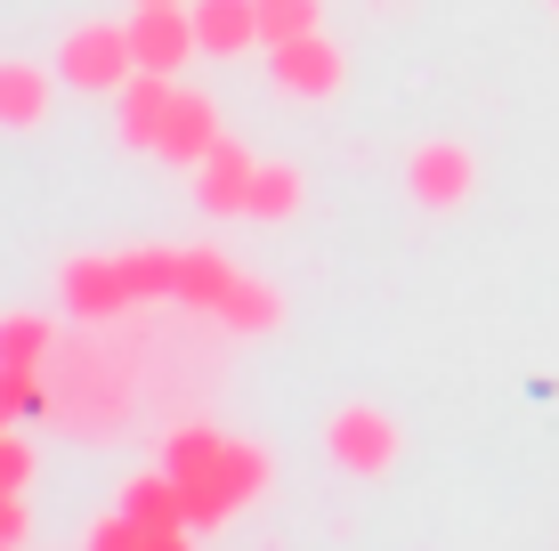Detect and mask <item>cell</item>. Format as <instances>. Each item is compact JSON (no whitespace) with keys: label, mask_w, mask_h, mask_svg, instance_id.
Listing matches in <instances>:
<instances>
[{"label":"cell","mask_w":559,"mask_h":551,"mask_svg":"<svg viewBox=\"0 0 559 551\" xmlns=\"http://www.w3.org/2000/svg\"><path fill=\"white\" fill-rule=\"evenodd\" d=\"M478 187V155L462 139H421L406 155V195L421 203V212H462Z\"/></svg>","instance_id":"8992f818"},{"label":"cell","mask_w":559,"mask_h":551,"mask_svg":"<svg viewBox=\"0 0 559 551\" xmlns=\"http://www.w3.org/2000/svg\"><path fill=\"white\" fill-rule=\"evenodd\" d=\"M397 446H406V430L381 406H341L333 422H324V454H333V470H349V479H381V470L397 463Z\"/></svg>","instance_id":"5b68a950"},{"label":"cell","mask_w":559,"mask_h":551,"mask_svg":"<svg viewBox=\"0 0 559 551\" xmlns=\"http://www.w3.org/2000/svg\"><path fill=\"white\" fill-rule=\"evenodd\" d=\"M57 292H66V316H82V325H106V316H130V309H139L122 252H82V260H66Z\"/></svg>","instance_id":"52a82bcc"},{"label":"cell","mask_w":559,"mask_h":551,"mask_svg":"<svg viewBox=\"0 0 559 551\" xmlns=\"http://www.w3.org/2000/svg\"><path fill=\"white\" fill-rule=\"evenodd\" d=\"M139 73V49H130V25H73L57 41V82L66 89H90V98H122V82Z\"/></svg>","instance_id":"3957f363"},{"label":"cell","mask_w":559,"mask_h":551,"mask_svg":"<svg viewBox=\"0 0 559 551\" xmlns=\"http://www.w3.org/2000/svg\"><path fill=\"white\" fill-rule=\"evenodd\" d=\"M49 357H57V316H33V309L0 316V366H49Z\"/></svg>","instance_id":"9a60e30c"},{"label":"cell","mask_w":559,"mask_h":551,"mask_svg":"<svg viewBox=\"0 0 559 551\" xmlns=\"http://www.w3.org/2000/svg\"><path fill=\"white\" fill-rule=\"evenodd\" d=\"M179 300H187V309H203V316H219L227 333H276V316H284L276 284L243 276L236 260H227V252H211V243H187Z\"/></svg>","instance_id":"7a4b0ae2"},{"label":"cell","mask_w":559,"mask_h":551,"mask_svg":"<svg viewBox=\"0 0 559 551\" xmlns=\"http://www.w3.org/2000/svg\"><path fill=\"white\" fill-rule=\"evenodd\" d=\"M9 422H16V406H9V397H0V430H9Z\"/></svg>","instance_id":"44dd1931"},{"label":"cell","mask_w":559,"mask_h":551,"mask_svg":"<svg viewBox=\"0 0 559 551\" xmlns=\"http://www.w3.org/2000/svg\"><path fill=\"white\" fill-rule=\"evenodd\" d=\"M57 106V73L33 57H0V130H41Z\"/></svg>","instance_id":"8fae6325"},{"label":"cell","mask_w":559,"mask_h":551,"mask_svg":"<svg viewBox=\"0 0 559 551\" xmlns=\"http://www.w3.org/2000/svg\"><path fill=\"white\" fill-rule=\"evenodd\" d=\"M163 470L187 487V519L195 527H227V519H243V511L267 495V446L227 439V430H211V422L170 430Z\"/></svg>","instance_id":"6da1fadb"},{"label":"cell","mask_w":559,"mask_h":551,"mask_svg":"<svg viewBox=\"0 0 559 551\" xmlns=\"http://www.w3.org/2000/svg\"><path fill=\"white\" fill-rule=\"evenodd\" d=\"M252 146H236V139H219L211 155L195 163V203H203V219H243V195H252Z\"/></svg>","instance_id":"9c48e42d"},{"label":"cell","mask_w":559,"mask_h":551,"mask_svg":"<svg viewBox=\"0 0 559 551\" xmlns=\"http://www.w3.org/2000/svg\"><path fill=\"white\" fill-rule=\"evenodd\" d=\"M551 9H559V0H551Z\"/></svg>","instance_id":"7402d4cb"},{"label":"cell","mask_w":559,"mask_h":551,"mask_svg":"<svg viewBox=\"0 0 559 551\" xmlns=\"http://www.w3.org/2000/svg\"><path fill=\"white\" fill-rule=\"evenodd\" d=\"M317 25H324V0H260V33H267V49L293 41V33H317Z\"/></svg>","instance_id":"e0dca14e"},{"label":"cell","mask_w":559,"mask_h":551,"mask_svg":"<svg viewBox=\"0 0 559 551\" xmlns=\"http://www.w3.org/2000/svg\"><path fill=\"white\" fill-rule=\"evenodd\" d=\"M0 487H16V495L33 487V446L16 439V430H0Z\"/></svg>","instance_id":"ac0fdd59"},{"label":"cell","mask_w":559,"mask_h":551,"mask_svg":"<svg viewBox=\"0 0 559 551\" xmlns=\"http://www.w3.org/2000/svg\"><path fill=\"white\" fill-rule=\"evenodd\" d=\"M187 9H195L203 57H252V49H267V33H260V0H187Z\"/></svg>","instance_id":"7c38bea8"},{"label":"cell","mask_w":559,"mask_h":551,"mask_svg":"<svg viewBox=\"0 0 559 551\" xmlns=\"http://www.w3.org/2000/svg\"><path fill=\"white\" fill-rule=\"evenodd\" d=\"M130 49H139V65L146 73H179V65H195L203 57V33H195V9H139L130 16Z\"/></svg>","instance_id":"ba28073f"},{"label":"cell","mask_w":559,"mask_h":551,"mask_svg":"<svg viewBox=\"0 0 559 551\" xmlns=\"http://www.w3.org/2000/svg\"><path fill=\"white\" fill-rule=\"evenodd\" d=\"M130 9H163V0H130ZM170 9H187V0H170Z\"/></svg>","instance_id":"ffe728a7"},{"label":"cell","mask_w":559,"mask_h":551,"mask_svg":"<svg viewBox=\"0 0 559 551\" xmlns=\"http://www.w3.org/2000/svg\"><path fill=\"white\" fill-rule=\"evenodd\" d=\"M219 139H227V130H219V106H211L203 89H179V106H170V122H163V163L195 170Z\"/></svg>","instance_id":"4fadbf2b"},{"label":"cell","mask_w":559,"mask_h":551,"mask_svg":"<svg viewBox=\"0 0 559 551\" xmlns=\"http://www.w3.org/2000/svg\"><path fill=\"white\" fill-rule=\"evenodd\" d=\"M300 203H308V179H300V170H293V163H260V170H252V195H243V219L284 227Z\"/></svg>","instance_id":"5bb4252c"},{"label":"cell","mask_w":559,"mask_h":551,"mask_svg":"<svg viewBox=\"0 0 559 551\" xmlns=\"http://www.w3.org/2000/svg\"><path fill=\"white\" fill-rule=\"evenodd\" d=\"M90 551H179L187 536H170V527H146V519H130L122 503H114V519H90Z\"/></svg>","instance_id":"2e32d148"},{"label":"cell","mask_w":559,"mask_h":551,"mask_svg":"<svg viewBox=\"0 0 559 551\" xmlns=\"http://www.w3.org/2000/svg\"><path fill=\"white\" fill-rule=\"evenodd\" d=\"M16 543H33V511L16 487H0V551H16Z\"/></svg>","instance_id":"d6986e66"},{"label":"cell","mask_w":559,"mask_h":551,"mask_svg":"<svg viewBox=\"0 0 559 551\" xmlns=\"http://www.w3.org/2000/svg\"><path fill=\"white\" fill-rule=\"evenodd\" d=\"M122 146H139V155H163V122H170V106H179V82L170 73H130L122 82Z\"/></svg>","instance_id":"30bf717a"},{"label":"cell","mask_w":559,"mask_h":551,"mask_svg":"<svg viewBox=\"0 0 559 551\" xmlns=\"http://www.w3.org/2000/svg\"><path fill=\"white\" fill-rule=\"evenodd\" d=\"M267 82H276V98H341V82H349V49L333 41V33H293V41L267 49Z\"/></svg>","instance_id":"277c9868"}]
</instances>
